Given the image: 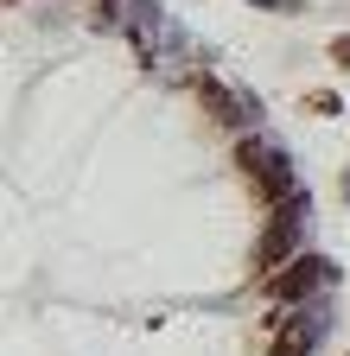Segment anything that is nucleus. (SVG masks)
<instances>
[{"instance_id": "obj_4", "label": "nucleus", "mask_w": 350, "mask_h": 356, "mask_svg": "<svg viewBox=\"0 0 350 356\" xmlns=\"http://www.w3.org/2000/svg\"><path fill=\"white\" fill-rule=\"evenodd\" d=\"M319 312H299V318H287L280 325V337H274V356H305V350H312V337H319Z\"/></svg>"}, {"instance_id": "obj_1", "label": "nucleus", "mask_w": 350, "mask_h": 356, "mask_svg": "<svg viewBox=\"0 0 350 356\" xmlns=\"http://www.w3.org/2000/svg\"><path fill=\"white\" fill-rule=\"evenodd\" d=\"M325 280H331V261H325V254H293L287 267H274V305H280V312H287V305H305Z\"/></svg>"}, {"instance_id": "obj_6", "label": "nucleus", "mask_w": 350, "mask_h": 356, "mask_svg": "<svg viewBox=\"0 0 350 356\" xmlns=\"http://www.w3.org/2000/svg\"><path fill=\"white\" fill-rule=\"evenodd\" d=\"M255 7H293V0H255Z\"/></svg>"}, {"instance_id": "obj_3", "label": "nucleus", "mask_w": 350, "mask_h": 356, "mask_svg": "<svg viewBox=\"0 0 350 356\" xmlns=\"http://www.w3.org/2000/svg\"><path fill=\"white\" fill-rule=\"evenodd\" d=\"M204 102H210L216 121H230V127H255V121H261V108H255L248 96H230L223 83H204Z\"/></svg>"}, {"instance_id": "obj_5", "label": "nucleus", "mask_w": 350, "mask_h": 356, "mask_svg": "<svg viewBox=\"0 0 350 356\" xmlns=\"http://www.w3.org/2000/svg\"><path fill=\"white\" fill-rule=\"evenodd\" d=\"M331 51H337V64H350V38H337V44H331Z\"/></svg>"}, {"instance_id": "obj_2", "label": "nucleus", "mask_w": 350, "mask_h": 356, "mask_svg": "<svg viewBox=\"0 0 350 356\" xmlns=\"http://www.w3.org/2000/svg\"><path fill=\"white\" fill-rule=\"evenodd\" d=\"M236 165L255 178V191H261V197H280V191H287V159H280L274 147L242 140V147H236Z\"/></svg>"}]
</instances>
